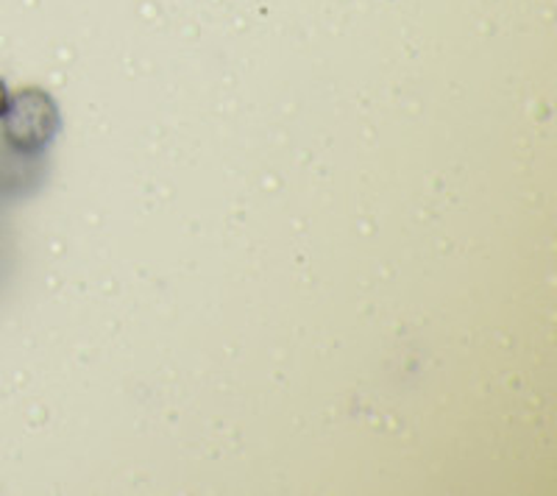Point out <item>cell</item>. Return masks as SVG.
<instances>
[{
  "instance_id": "obj_2",
  "label": "cell",
  "mask_w": 557,
  "mask_h": 496,
  "mask_svg": "<svg viewBox=\"0 0 557 496\" xmlns=\"http://www.w3.org/2000/svg\"><path fill=\"white\" fill-rule=\"evenodd\" d=\"M7 101H9V89L7 84H3V78H0V115H3V109H7Z\"/></svg>"
},
{
  "instance_id": "obj_1",
  "label": "cell",
  "mask_w": 557,
  "mask_h": 496,
  "mask_svg": "<svg viewBox=\"0 0 557 496\" xmlns=\"http://www.w3.org/2000/svg\"><path fill=\"white\" fill-rule=\"evenodd\" d=\"M62 117L59 107L45 89L23 87L12 92L0 115V134L12 151L39 153L57 140Z\"/></svg>"
}]
</instances>
